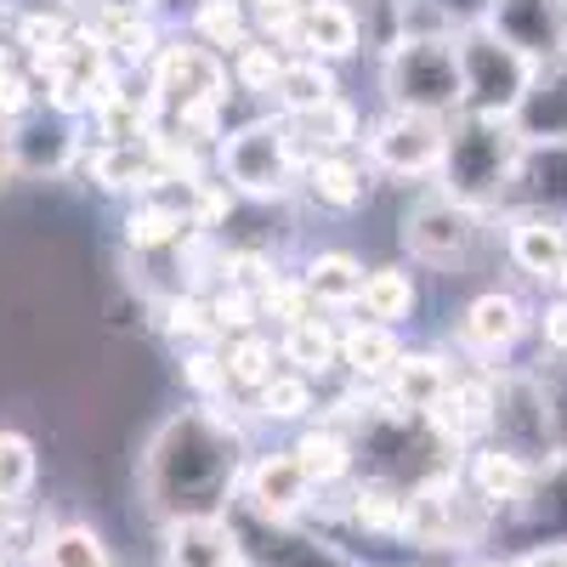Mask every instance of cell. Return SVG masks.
<instances>
[{
	"instance_id": "obj_22",
	"label": "cell",
	"mask_w": 567,
	"mask_h": 567,
	"mask_svg": "<svg viewBox=\"0 0 567 567\" xmlns=\"http://www.w3.org/2000/svg\"><path fill=\"white\" fill-rule=\"evenodd\" d=\"M398 358H403V347H398V336L386 323H358V329L341 336V363L358 374V381H386V374L398 369Z\"/></svg>"
},
{
	"instance_id": "obj_6",
	"label": "cell",
	"mask_w": 567,
	"mask_h": 567,
	"mask_svg": "<svg viewBox=\"0 0 567 567\" xmlns=\"http://www.w3.org/2000/svg\"><path fill=\"white\" fill-rule=\"evenodd\" d=\"M363 142H369V159L381 171H392V176H432V171H443V154H449V125L437 114L392 109Z\"/></svg>"
},
{
	"instance_id": "obj_36",
	"label": "cell",
	"mask_w": 567,
	"mask_h": 567,
	"mask_svg": "<svg viewBox=\"0 0 567 567\" xmlns=\"http://www.w3.org/2000/svg\"><path fill=\"white\" fill-rule=\"evenodd\" d=\"M278 74H284V58H278V45H267V40H245L239 52H233V80H239V91L272 97Z\"/></svg>"
},
{
	"instance_id": "obj_42",
	"label": "cell",
	"mask_w": 567,
	"mask_h": 567,
	"mask_svg": "<svg viewBox=\"0 0 567 567\" xmlns=\"http://www.w3.org/2000/svg\"><path fill=\"white\" fill-rule=\"evenodd\" d=\"M40 539L45 534H34L23 505H0V556H7V550H40Z\"/></svg>"
},
{
	"instance_id": "obj_16",
	"label": "cell",
	"mask_w": 567,
	"mask_h": 567,
	"mask_svg": "<svg viewBox=\"0 0 567 567\" xmlns=\"http://www.w3.org/2000/svg\"><path fill=\"white\" fill-rule=\"evenodd\" d=\"M528 329V312H523V301L516 296H477L471 301V312H465V323H460V336H465V347L471 352H505V347H516V336Z\"/></svg>"
},
{
	"instance_id": "obj_32",
	"label": "cell",
	"mask_w": 567,
	"mask_h": 567,
	"mask_svg": "<svg viewBox=\"0 0 567 567\" xmlns=\"http://www.w3.org/2000/svg\"><path fill=\"white\" fill-rule=\"evenodd\" d=\"M398 40L392 45H425V40H454V12L443 0H392Z\"/></svg>"
},
{
	"instance_id": "obj_51",
	"label": "cell",
	"mask_w": 567,
	"mask_h": 567,
	"mask_svg": "<svg viewBox=\"0 0 567 567\" xmlns=\"http://www.w3.org/2000/svg\"><path fill=\"white\" fill-rule=\"evenodd\" d=\"M0 567H7V556H0Z\"/></svg>"
},
{
	"instance_id": "obj_33",
	"label": "cell",
	"mask_w": 567,
	"mask_h": 567,
	"mask_svg": "<svg viewBox=\"0 0 567 567\" xmlns=\"http://www.w3.org/2000/svg\"><path fill=\"white\" fill-rule=\"evenodd\" d=\"M40 477V454L23 432H0V505H23Z\"/></svg>"
},
{
	"instance_id": "obj_50",
	"label": "cell",
	"mask_w": 567,
	"mask_h": 567,
	"mask_svg": "<svg viewBox=\"0 0 567 567\" xmlns=\"http://www.w3.org/2000/svg\"><path fill=\"white\" fill-rule=\"evenodd\" d=\"M483 567H499V561H483Z\"/></svg>"
},
{
	"instance_id": "obj_3",
	"label": "cell",
	"mask_w": 567,
	"mask_h": 567,
	"mask_svg": "<svg viewBox=\"0 0 567 567\" xmlns=\"http://www.w3.org/2000/svg\"><path fill=\"white\" fill-rule=\"evenodd\" d=\"M454 52H460V74H465V109L483 120H516V109H523V97L539 80V63L523 58L516 45H505L488 23L465 29L454 40Z\"/></svg>"
},
{
	"instance_id": "obj_21",
	"label": "cell",
	"mask_w": 567,
	"mask_h": 567,
	"mask_svg": "<svg viewBox=\"0 0 567 567\" xmlns=\"http://www.w3.org/2000/svg\"><path fill=\"white\" fill-rule=\"evenodd\" d=\"M296 131H301V142H290L296 148V159H323V154H341V148H352L358 142V114L336 97V103H323V109H312V114H301L296 120Z\"/></svg>"
},
{
	"instance_id": "obj_17",
	"label": "cell",
	"mask_w": 567,
	"mask_h": 567,
	"mask_svg": "<svg viewBox=\"0 0 567 567\" xmlns=\"http://www.w3.org/2000/svg\"><path fill=\"white\" fill-rule=\"evenodd\" d=\"M233 561H239V539L221 516L171 523V567H233Z\"/></svg>"
},
{
	"instance_id": "obj_15",
	"label": "cell",
	"mask_w": 567,
	"mask_h": 567,
	"mask_svg": "<svg viewBox=\"0 0 567 567\" xmlns=\"http://www.w3.org/2000/svg\"><path fill=\"white\" fill-rule=\"evenodd\" d=\"M516 136L523 142H556V148H567V69L534 80V91L523 97V109H516Z\"/></svg>"
},
{
	"instance_id": "obj_43",
	"label": "cell",
	"mask_w": 567,
	"mask_h": 567,
	"mask_svg": "<svg viewBox=\"0 0 567 567\" xmlns=\"http://www.w3.org/2000/svg\"><path fill=\"white\" fill-rule=\"evenodd\" d=\"M34 114V80L7 69L0 74V120H29Z\"/></svg>"
},
{
	"instance_id": "obj_46",
	"label": "cell",
	"mask_w": 567,
	"mask_h": 567,
	"mask_svg": "<svg viewBox=\"0 0 567 567\" xmlns=\"http://www.w3.org/2000/svg\"><path fill=\"white\" fill-rule=\"evenodd\" d=\"M523 567H567V556H561V550H539V556H528Z\"/></svg>"
},
{
	"instance_id": "obj_7",
	"label": "cell",
	"mask_w": 567,
	"mask_h": 567,
	"mask_svg": "<svg viewBox=\"0 0 567 567\" xmlns=\"http://www.w3.org/2000/svg\"><path fill=\"white\" fill-rule=\"evenodd\" d=\"M154 97L159 109H221L227 97V69L210 45H165L154 58Z\"/></svg>"
},
{
	"instance_id": "obj_28",
	"label": "cell",
	"mask_w": 567,
	"mask_h": 567,
	"mask_svg": "<svg viewBox=\"0 0 567 567\" xmlns=\"http://www.w3.org/2000/svg\"><path fill=\"white\" fill-rule=\"evenodd\" d=\"M296 454V465L307 471V483H341L347 471H352V449H347V437L341 432H329V425H312V432L290 449Z\"/></svg>"
},
{
	"instance_id": "obj_8",
	"label": "cell",
	"mask_w": 567,
	"mask_h": 567,
	"mask_svg": "<svg viewBox=\"0 0 567 567\" xmlns=\"http://www.w3.org/2000/svg\"><path fill=\"white\" fill-rule=\"evenodd\" d=\"M403 245L420 256V261H437V267H454L471 256L477 245V210L437 194V199H420L409 216H403Z\"/></svg>"
},
{
	"instance_id": "obj_35",
	"label": "cell",
	"mask_w": 567,
	"mask_h": 567,
	"mask_svg": "<svg viewBox=\"0 0 567 567\" xmlns=\"http://www.w3.org/2000/svg\"><path fill=\"white\" fill-rule=\"evenodd\" d=\"M194 29H199V40L210 45V52H239V45L250 40V23H245L239 0H205V7L194 12Z\"/></svg>"
},
{
	"instance_id": "obj_14",
	"label": "cell",
	"mask_w": 567,
	"mask_h": 567,
	"mask_svg": "<svg viewBox=\"0 0 567 567\" xmlns=\"http://www.w3.org/2000/svg\"><path fill=\"white\" fill-rule=\"evenodd\" d=\"M69 159H74V131L63 125V114L52 125L40 114H29L7 136V165H18V171H63Z\"/></svg>"
},
{
	"instance_id": "obj_26",
	"label": "cell",
	"mask_w": 567,
	"mask_h": 567,
	"mask_svg": "<svg viewBox=\"0 0 567 567\" xmlns=\"http://www.w3.org/2000/svg\"><path fill=\"white\" fill-rule=\"evenodd\" d=\"M34 561H40V567H114L103 534H91V528H80V523L45 534L40 550H34Z\"/></svg>"
},
{
	"instance_id": "obj_44",
	"label": "cell",
	"mask_w": 567,
	"mask_h": 567,
	"mask_svg": "<svg viewBox=\"0 0 567 567\" xmlns=\"http://www.w3.org/2000/svg\"><path fill=\"white\" fill-rule=\"evenodd\" d=\"M187 381H194V386H227V369H221V358H210V352H194V358H187Z\"/></svg>"
},
{
	"instance_id": "obj_40",
	"label": "cell",
	"mask_w": 567,
	"mask_h": 567,
	"mask_svg": "<svg viewBox=\"0 0 567 567\" xmlns=\"http://www.w3.org/2000/svg\"><path fill=\"white\" fill-rule=\"evenodd\" d=\"M69 34H74V29H69V18H63V12H29V18L18 23V45H29L34 63L52 58Z\"/></svg>"
},
{
	"instance_id": "obj_18",
	"label": "cell",
	"mask_w": 567,
	"mask_h": 567,
	"mask_svg": "<svg viewBox=\"0 0 567 567\" xmlns=\"http://www.w3.org/2000/svg\"><path fill=\"white\" fill-rule=\"evenodd\" d=\"M511 261L528 278H556L567 261V227L556 216H523L511 227Z\"/></svg>"
},
{
	"instance_id": "obj_11",
	"label": "cell",
	"mask_w": 567,
	"mask_h": 567,
	"mask_svg": "<svg viewBox=\"0 0 567 567\" xmlns=\"http://www.w3.org/2000/svg\"><path fill=\"white\" fill-rule=\"evenodd\" d=\"M358 40H363L358 12L341 7V0H307L301 18H296V45H301L307 58H318V63L352 58V52H358Z\"/></svg>"
},
{
	"instance_id": "obj_49",
	"label": "cell",
	"mask_w": 567,
	"mask_h": 567,
	"mask_svg": "<svg viewBox=\"0 0 567 567\" xmlns=\"http://www.w3.org/2000/svg\"><path fill=\"white\" fill-rule=\"evenodd\" d=\"M556 284H561V290H567V261H561V272H556Z\"/></svg>"
},
{
	"instance_id": "obj_13",
	"label": "cell",
	"mask_w": 567,
	"mask_h": 567,
	"mask_svg": "<svg viewBox=\"0 0 567 567\" xmlns=\"http://www.w3.org/2000/svg\"><path fill=\"white\" fill-rule=\"evenodd\" d=\"M449 386H454V374H449L443 358H432V352H403L398 369L386 374V403H392L398 414H432Z\"/></svg>"
},
{
	"instance_id": "obj_29",
	"label": "cell",
	"mask_w": 567,
	"mask_h": 567,
	"mask_svg": "<svg viewBox=\"0 0 567 567\" xmlns=\"http://www.w3.org/2000/svg\"><path fill=\"white\" fill-rule=\"evenodd\" d=\"M363 267L352 261V256H318L312 267H307V296L312 301H329V307H347V301H358L363 296Z\"/></svg>"
},
{
	"instance_id": "obj_45",
	"label": "cell",
	"mask_w": 567,
	"mask_h": 567,
	"mask_svg": "<svg viewBox=\"0 0 567 567\" xmlns=\"http://www.w3.org/2000/svg\"><path fill=\"white\" fill-rule=\"evenodd\" d=\"M545 341H550L556 352H567V301H556V307L545 312Z\"/></svg>"
},
{
	"instance_id": "obj_24",
	"label": "cell",
	"mask_w": 567,
	"mask_h": 567,
	"mask_svg": "<svg viewBox=\"0 0 567 567\" xmlns=\"http://www.w3.org/2000/svg\"><path fill=\"white\" fill-rule=\"evenodd\" d=\"M91 176H97L109 194H131V187L165 182L159 165H154V148H148V142H136V148H97V154H91Z\"/></svg>"
},
{
	"instance_id": "obj_12",
	"label": "cell",
	"mask_w": 567,
	"mask_h": 567,
	"mask_svg": "<svg viewBox=\"0 0 567 567\" xmlns=\"http://www.w3.org/2000/svg\"><path fill=\"white\" fill-rule=\"evenodd\" d=\"M425 420H432L443 449H460L471 437H483V432H494V386L488 381H454Z\"/></svg>"
},
{
	"instance_id": "obj_9",
	"label": "cell",
	"mask_w": 567,
	"mask_h": 567,
	"mask_svg": "<svg viewBox=\"0 0 567 567\" xmlns=\"http://www.w3.org/2000/svg\"><path fill=\"white\" fill-rule=\"evenodd\" d=\"M488 29L516 45L523 58H561L567 52V7L561 0H499Z\"/></svg>"
},
{
	"instance_id": "obj_31",
	"label": "cell",
	"mask_w": 567,
	"mask_h": 567,
	"mask_svg": "<svg viewBox=\"0 0 567 567\" xmlns=\"http://www.w3.org/2000/svg\"><path fill=\"white\" fill-rule=\"evenodd\" d=\"M363 312L374 318V323H398V318H409V307H414V284H409V272L403 267H381V272H369L363 278Z\"/></svg>"
},
{
	"instance_id": "obj_25",
	"label": "cell",
	"mask_w": 567,
	"mask_h": 567,
	"mask_svg": "<svg viewBox=\"0 0 567 567\" xmlns=\"http://www.w3.org/2000/svg\"><path fill=\"white\" fill-rule=\"evenodd\" d=\"M91 34H97V45L114 52L120 63H148L154 45H159L154 23L142 12H97V29H91Z\"/></svg>"
},
{
	"instance_id": "obj_30",
	"label": "cell",
	"mask_w": 567,
	"mask_h": 567,
	"mask_svg": "<svg viewBox=\"0 0 567 567\" xmlns=\"http://www.w3.org/2000/svg\"><path fill=\"white\" fill-rule=\"evenodd\" d=\"M307 182H312V194L323 199V205H336V210H352V205H363V171L347 159V154H323V159H312L307 165Z\"/></svg>"
},
{
	"instance_id": "obj_23",
	"label": "cell",
	"mask_w": 567,
	"mask_h": 567,
	"mask_svg": "<svg viewBox=\"0 0 567 567\" xmlns=\"http://www.w3.org/2000/svg\"><path fill=\"white\" fill-rule=\"evenodd\" d=\"M272 97L290 109V120H301L323 103H336V74H329V63H318V58H296V63H284Z\"/></svg>"
},
{
	"instance_id": "obj_41",
	"label": "cell",
	"mask_w": 567,
	"mask_h": 567,
	"mask_svg": "<svg viewBox=\"0 0 567 567\" xmlns=\"http://www.w3.org/2000/svg\"><path fill=\"white\" fill-rule=\"evenodd\" d=\"M256 312H261L256 296L239 290V284H221V290L210 296V323H216V329H250Z\"/></svg>"
},
{
	"instance_id": "obj_1",
	"label": "cell",
	"mask_w": 567,
	"mask_h": 567,
	"mask_svg": "<svg viewBox=\"0 0 567 567\" xmlns=\"http://www.w3.org/2000/svg\"><path fill=\"white\" fill-rule=\"evenodd\" d=\"M142 483H148V505L165 523L221 516V499L239 483V465H233V425H221L216 414L171 420L159 432V443L148 449Z\"/></svg>"
},
{
	"instance_id": "obj_38",
	"label": "cell",
	"mask_w": 567,
	"mask_h": 567,
	"mask_svg": "<svg viewBox=\"0 0 567 567\" xmlns=\"http://www.w3.org/2000/svg\"><path fill=\"white\" fill-rule=\"evenodd\" d=\"M256 398H261V414H267V420H301V414L312 409L307 374H272V381H267Z\"/></svg>"
},
{
	"instance_id": "obj_20",
	"label": "cell",
	"mask_w": 567,
	"mask_h": 567,
	"mask_svg": "<svg viewBox=\"0 0 567 567\" xmlns=\"http://www.w3.org/2000/svg\"><path fill=\"white\" fill-rule=\"evenodd\" d=\"M534 483V471L523 454H511V449H477L471 454V494H477L483 505H511V499H523Z\"/></svg>"
},
{
	"instance_id": "obj_39",
	"label": "cell",
	"mask_w": 567,
	"mask_h": 567,
	"mask_svg": "<svg viewBox=\"0 0 567 567\" xmlns=\"http://www.w3.org/2000/svg\"><path fill=\"white\" fill-rule=\"evenodd\" d=\"M256 307L267 318H284V323H307L312 318V296H307V284H296V278H272L267 290H256Z\"/></svg>"
},
{
	"instance_id": "obj_2",
	"label": "cell",
	"mask_w": 567,
	"mask_h": 567,
	"mask_svg": "<svg viewBox=\"0 0 567 567\" xmlns=\"http://www.w3.org/2000/svg\"><path fill=\"white\" fill-rule=\"evenodd\" d=\"M523 159V136H516L511 120H483V114H465L454 131H449V154H443V171H449V199L460 205H488L505 194V182Z\"/></svg>"
},
{
	"instance_id": "obj_10",
	"label": "cell",
	"mask_w": 567,
	"mask_h": 567,
	"mask_svg": "<svg viewBox=\"0 0 567 567\" xmlns=\"http://www.w3.org/2000/svg\"><path fill=\"white\" fill-rule=\"evenodd\" d=\"M245 499L256 505V516H267V523H290V516L312 499V483L296 465V454H261L245 471Z\"/></svg>"
},
{
	"instance_id": "obj_5",
	"label": "cell",
	"mask_w": 567,
	"mask_h": 567,
	"mask_svg": "<svg viewBox=\"0 0 567 567\" xmlns=\"http://www.w3.org/2000/svg\"><path fill=\"white\" fill-rule=\"evenodd\" d=\"M296 148H290V125L278 120H250L245 131H233L221 142V176L227 187H239L250 199H284L296 182Z\"/></svg>"
},
{
	"instance_id": "obj_34",
	"label": "cell",
	"mask_w": 567,
	"mask_h": 567,
	"mask_svg": "<svg viewBox=\"0 0 567 567\" xmlns=\"http://www.w3.org/2000/svg\"><path fill=\"white\" fill-rule=\"evenodd\" d=\"M187 227H194V216H182V210H171V205H136V210L125 216V245L159 250V245H176Z\"/></svg>"
},
{
	"instance_id": "obj_47",
	"label": "cell",
	"mask_w": 567,
	"mask_h": 567,
	"mask_svg": "<svg viewBox=\"0 0 567 567\" xmlns=\"http://www.w3.org/2000/svg\"><path fill=\"white\" fill-rule=\"evenodd\" d=\"M97 7H103V12H136L142 0H97Z\"/></svg>"
},
{
	"instance_id": "obj_48",
	"label": "cell",
	"mask_w": 567,
	"mask_h": 567,
	"mask_svg": "<svg viewBox=\"0 0 567 567\" xmlns=\"http://www.w3.org/2000/svg\"><path fill=\"white\" fill-rule=\"evenodd\" d=\"M12 69V52H7V45H0V74H7Z\"/></svg>"
},
{
	"instance_id": "obj_27",
	"label": "cell",
	"mask_w": 567,
	"mask_h": 567,
	"mask_svg": "<svg viewBox=\"0 0 567 567\" xmlns=\"http://www.w3.org/2000/svg\"><path fill=\"white\" fill-rule=\"evenodd\" d=\"M284 358L296 363V374H323V369L341 363V336L323 318L290 323V329H284Z\"/></svg>"
},
{
	"instance_id": "obj_37",
	"label": "cell",
	"mask_w": 567,
	"mask_h": 567,
	"mask_svg": "<svg viewBox=\"0 0 567 567\" xmlns=\"http://www.w3.org/2000/svg\"><path fill=\"white\" fill-rule=\"evenodd\" d=\"M221 369H227V381H233V386L261 392V386L272 381V341H261V336L233 341V347H227V358H221Z\"/></svg>"
},
{
	"instance_id": "obj_19",
	"label": "cell",
	"mask_w": 567,
	"mask_h": 567,
	"mask_svg": "<svg viewBox=\"0 0 567 567\" xmlns=\"http://www.w3.org/2000/svg\"><path fill=\"white\" fill-rule=\"evenodd\" d=\"M97 114V131H103V148H136V142L154 136V120H159V97L154 91H114L109 103L91 109Z\"/></svg>"
},
{
	"instance_id": "obj_4",
	"label": "cell",
	"mask_w": 567,
	"mask_h": 567,
	"mask_svg": "<svg viewBox=\"0 0 567 567\" xmlns=\"http://www.w3.org/2000/svg\"><path fill=\"white\" fill-rule=\"evenodd\" d=\"M386 91L409 114H449L465 109V74L454 40H425V45H392L386 58Z\"/></svg>"
}]
</instances>
